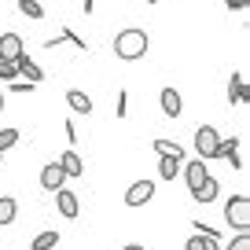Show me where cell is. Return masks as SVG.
<instances>
[{"label": "cell", "instance_id": "cell-1", "mask_svg": "<svg viewBox=\"0 0 250 250\" xmlns=\"http://www.w3.org/2000/svg\"><path fill=\"white\" fill-rule=\"evenodd\" d=\"M147 48H151V37H147V30H140V26H125V30L114 33V55H118L122 62L144 59V55H147Z\"/></svg>", "mask_w": 250, "mask_h": 250}, {"label": "cell", "instance_id": "cell-2", "mask_svg": "<svg viewBox=\"0 0 250 250\" xmlns=\"http://www.w3.org/2000/svg\"><path fill=\"white\" fill-rule=\"evenodd\" d=\"M225 221L232 228H239V232H247L250 228V199L247 195H232L225 203Z\"/></svg>", "mask_w": 250, "mask_h": 250}, {"label": "cell", "instance_id": "cell-3", "mask_svg": "<svg viewBox=\"0 0 250 250\" xmlns=\"http://www.w3.org/2000/svg\"><path fill=\"white\" fill-rule=\"evenodd\" d=\"M217 140H221V133L213 125H199L195 129V155L203 158V162H210V158L217 155Z\"/></svg>", "mask_w": 250, "mask_h": 250}, {"label": "cell", "instance_id": "cell-4", "mask_svg": "<svg viewBox=\"0 0 250 250\" xmlns=\"http://www.w3.org/2000/svg\"><path fill=\"white\" fill-rule=\"evenodd\" d=\"M151 199H155V180H136V184L125 191V206H133V210L147 206Z\"/></svg>", "mask_w": 250, "mask_h": 250}, {"label": "cell", "instance_id": "cell-5", "mask_svg": "<svg viewBox=\"0 0 250 250\" xmlns=\"http://www.w3.org/2000/svg\"><path fill=\"white\" fill-rule=\"evenodd\" d=\"M62 184H66V173H62L59 158H55V162H48L44 169H41V188H44V191H59Z\"/></svg>", "mask_w": 250, "mask_h": 250}, {"label": "cell", "instance_id": "cell-6", "mask_svg": "<svg viewBox=\"0 0 250 250\" xmlns=\"http://www.w3.org/2000/svg\"><path fill=\"white\" fill-rule=\"evenodd\" d=\"M158 103H162L166 118H180V114H184V100H180L177 88H162V92H158Z\"/></svg>", "mask_w": 250, "mask_h": 250}, {"label": "cell", "instance_id": "cell-7", "mask_svg": "<svg viewBox=\"0 0 250 250\" xmlns=\"http://www.w3.org/2000/svg\"><path fill=\"white\" fill-rule=\"evenodd\" d=\"M55 203H59V213H62V217H70V221L81 213V203H78V195H74L70 188H59V191H55Z\"/></svg>", "mask_w": 250, "mask_h": 250}, {"label": "cell", "instance_id": "cell-8", "mask_svg": "<svg viewBox=\"0 0 250 250\" xmlns=\"http://www.w3.org/2000/svg\"><path fill=\"white\" fill-rule=\"evenodd\" d=\"M22 52H26V44H22L19 33H4V37H0V59L15 62V55H22Z\"/></svg>", "mask_w": 250, "mask_h": 250}, {"label": "cell", "instance_id": "cell-9", "mask_svg": "<svg viewBox=\"0 0 250 250\" xmlns=\"http://www.w3.org/2000/svg\"><path fill=\"white\" fill-rule=\"evenodd\" d=\"M239 144L243 140H217V155L213 158H228V162H232V169H243V158H239Z\"/></svg>", "mask_w": 250, "mask_h": 250}, {"label": "cell", "instance_id": "cell-10", "mask_svg": "<svg viewBox=\"0 0 250 250\" xmlns=\"http://www.w3.org/2000/svg\"><path fill=\"white\" fill-rule=\"evenodd\" d=\"M15 70H19V78H26V81H44V70H41V66H37L26 52L15 55Z\"/></svg>", "mask_w": 250, "mask_h": 250}, {"label": "cell", "instance_id": "cell-11", "mask_svg": "<svg viewBox=\"0 0 250 250\" xmlns=\"http://www.w3.org/2000/svg\"><path fill=\"white\" fill-rule=\"evenodd\" d=\"M180 173L188 177V188H199L206 177H210V169H206L203 158H195V162H188V166H180Z\"/></svg>", "mask_w": 250, "mask_h": 250}, {"label": "cell", "instance_id": "cell-12", "mask_svg": "<svg viewBox=\"0 0 250 250\" xmlns=\"http://www.w3.org/2000/svg\"><path fill=\"white\" fill-rule=\"evenodd\" d=\"M217 195H221V184H217L213 177H206L199 188H191V199H195V203H203V206H206V203H213Z\"/></svg>", "mask_w": 250, "mask_h": 250}, {"label": "cell", "instance_id": "cell-13", "mask_svg": "<svg viewBox=\"0 0 250 250\" xmlns=\"http://www.w3.org/2000/svg\"><path fill=\"white\" fill-rule=\"evenodd\" d=\"M66 107H70L74 114H92V100H88L81 88H70V92H66Z\"/></svg>", "mask_w": 250, "mask_h": 250}, {"label": "cell", "instance_id": "cell-14", "mask_svg": "<svg viewBox=\"0 0 250 250\" xmlns=\"http://www.w3.org/2000/svg\"><path fill=\"white\" fill-rule=\"evenodd\" d=\"M59 166L66 177H85V162L78 158V151H66V155H59Z\"/></svg>", "mask_w": 250, "mask_h": 250}, {"label": "cell", "instance_id": "cell-15", "mask_svg": "<svg viewBox=\"0 0 250 250\" xmlns=\"http://www.w3.org/2000/svg\"><path fill=\"white\" fill-rule=\"evenodd\" d=\"M228 103H247V78L243 74H232V81H228Z\"/></svg>", "mask_w": 250, "mask_h": 250}, {"label": "cell", "instance_id": "cell-16", "mask_svg": "<svg viewBox=\"0 0 250 250\" xmlns=\"http://www.w3.org/2000/svg\"><path fill=\"white\" fill-rule=\"evenodd\" d=\"M15 217H19V203L11 195H0V228H8Z\"/></svg>", "mask_w": 250, "mask_h": 250}, {"label": "cell", "instance_id": "cell-17", "mask_svg": "<svg viewBox=\"0 0 250 250\" xmlns=\"http://www.w3.org/2000/svg\"><path fill=\"white\" fill-rule=\"evenodd\" d=\"M30 247H33V250H55V247H59V232H55V228H48V232L33 235Z\"/></svg>", "mask_w": 250, "mask_h": 250}, {"label": "cell", "instance_id": "cell-18", "mask_svg": "<svg viewBox=\"0 0 250 250\" xmlns=\"http://www.w3.org/2000/svg\"><path fill=\"white\" fill-rule=\"evenodd\" d=\"M177 173H180V158L162 155V162H158V177H162V180H173Z\"/></svg>", "mask_w": 250, "mask_h": 250}, {"label": "cell", "instance_id": "cell-19", "mask_svg": "<svg viewBox=\"0 0 250 250\" xmlns=\"http://www.w3.org/2000/svg\"><path fill=\"white\" fill-rule=\"evenodd\" d=\"M59 37H62V41H70V44L78 48V52H88V41L81 37V33L74 30V26H62V33H59Z\"/></svg>", "mask_w": 250, "mask_h": 250}, {"label": "cell", "instance_id": "cell-20", "mask_svg": "<svg viewBox=\"0 0 250 250\" xmlns=\"http://www.w3.org/2000/svg\"><path fill=\"white\" fill-rule=\"evenodd\" d=\"M184 250H217V239H206V235H191V239L184 243Z\"/></svg>", "mask_w": 250, "mask_h": 250}, {"label": "cell", "instance_id": "cell-21", "mask_svg": "<svg viewBox=\"0 0 250 250\" xmlns=\"http://www.w3.org/2000/svg\"><path fill=\"white\" fill-rule=\"evenodd\" d=\"M19 140H22V133H19V129H0V155H4V151H11Z\"/></svg>", "mask_w": 250, "mask_h": 250}, {"label": "cell", "instance_id": "cell-22", "mask_svg": "<svg viewBox=\"0 0 250 250\" xmlns=\"http://www.w3.org/2000/svg\"><path fill=\"white\" fill-rule=\"evenodd\" d=\"M155 151H158V155H173V158H184V147H180V144H173V140H155Z\"/></svg>", "mask_w": 250, "mask_h": 250}, {"label": "cell", "instance_id": "cell-23", "mask_svg": "<svg viewBox=\"0 0 250 250\" xmlns=\"http://www.w3.org/2000/svg\"><path fill=\"white\" fill-rule=\"evenodd\" d=\"M19 11H22L26 19H44V8H41L37 0H19Z\"/></svg>", "mask_w": 250, "mask_h": 250}, {"label": "cell", "instance_id": "cell-24", "mask_svg": "<svg viewBox=\"0 0 250 250\" xmlns=\"http://www.w3.org/2000/svg\"><path fill=\"white\" fill-rule=\"evenodd\" d=\"M11 92H19V96H30V92H37V81H11Z\"/></svg>", "mask_w": 250, "mask_h": 250}, {"label": "cell", "instance_id": "cell-25", "mask_svg": "<svg viewBox=\"0 0 250 250\" xmlns=\"http://www.w3.org/2000/svg\"><path fill=\"white\" fill-rule=\"evenodd\" d=\"M19 78V70H15V62H8V59H0V81H15Z\"/></svg>", "mask_w": 250, "mask_h": 250}, {"label": "cell", "instance_id": "cell-26", "mask_svg": "<svg viewBox=\"0 0 250 250\" xmlns=\"http://www.w3.org/2000/svg\"><path fill=\"white\" fill-rule=\"evenodd\" d=\"M225 250H250V232H239V235H235V239L228 243Z\"/></svg>", "mask_w": 250, "mask_h": 250}, {"label": "cell", "instance_id": "cell-27", "mask_svg": "<svg viewBox=\"0 0 250 250\" xmlns=\"http://www.w3.org/2000/svg\"><path fill=\"white\" fill-rule=\"evenodd\" d=\"M118 118H125L129 114V92H118V110H114Z\"/></svg>", "mask_w": 250, "mask_h": 250}, {"label": "cell", "instance_id": "cell-28", "mask_svg": "<svg viewBox=\"0 0 250 250\" xmlns=\"http://www.w3.org/2000/svg\"><path fill=\"white\" fill-rule=\"evenodd\" d=\"M62 136H66V144H78V129H74V122H62Z\"/></svg>", "mask_w": 250, "mask_h": 250}, {"label": "cell", "instance_id": "cell-29", "mask_svg": "<svg viewBox=\"0 0 250 250\" xmlns=\"http://www.w3.org/2000/svg\"><path fill=\"white\" fill-rule=\"evenodd\" d=\"M225 8L228 11H243V8H247V0H225Z\"/></svg>", "mask_w": 250, "mask_h": 250}, {"label": "cell", "instance_id": "cell-30", "mask_svg": "<svg viewBox=\"0 0 250 250\" xmlns=\"http://www.w3.org/2000/svg\"><path fill=\"white\" fill-rule=\"evenodd\" d=\"M122 250H147V247H140V243H129V247H122Z\"/></svg>", "mask_w": 250, "mask_h": 250}, {"label": "cell", "instance_id": "cell-31", "mask_svg": "<svg viewBox=\"0 0 250 250\" xmlns=\"http://www.w3.org/2000/svg\"><path fill=\"white\" fill-rule=\"evenodd\" d=\"M92 4H96V0H85V15H88V11H92Z\"/></svg>", "mask_w": 250, "mask_h": 250}, {"label": "cell", "instance_id": "cell-32", "mask_svg": "<svg viewBox=\"0 0 250 250\" xmlns=\"http://www.w3.org/2000/svg\"><path fill=\"white\" fill-rule=\"evenodd\" d=\"M0 114H4V88H0Z\"/></svg>", "mask_w": 250, "mask_h": 250}, {"label": "cell", "instance_id": "cell-33", "mask_svg": "<svg viewBox=\"0 0 250 250\" xmlns=\"http://www.w3.org/2000/svg\"><path fill=\"white\" fill-rule=\"evenodd\" d=\"M147 4H162V0H147Z\"/></svg>", "mask_w": 250, "mask_h": 250}, {"label": "cell", "instance_id": "cell-34", "mask_svg": "<svg viewBox=\"0 0 250 250\" xmlns=\"http://www.w3.org/2000/svg\"><path fill=\"white\" fill-rule=\"evenodd\" d=\"M0 158H4V155H0Z\"/></svg>", "mask_w": 250, "mask_h": 250}]
</instances>
